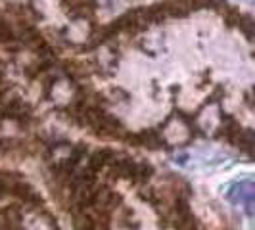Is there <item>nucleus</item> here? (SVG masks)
<instances>
[{"instance_id": "4", "label": "nucleus", "mask_w": 255, "mask_h": 230, "mask_svg": "<svg viewBox=\"0 0 255 230\" xmlns=\"http://www.w3.org/2000/svg\"><path fill=\"white\" fill-rule=\"evenodd\" d=\"M13 38V33L10 25L8 23H4V21H0V40H12Z\"/></svg>"}, {"instance_id": "3", "label": "nucleus", "mask_w": 255, "mask_h": 230, "mask_svg": "<svg viewBox=\"0 0 255 230\" xmlns=\"http://www.w3.org/2000/svg\"><path fill=\"white\" fill-rule=\"evenodd\" d=\"M110 161H114V152L112 150H98V152L92 153L90 157V171H98L102 169L104 165H108Z\"/></svg>"}, {"instance_id": "5", "label": "nucleus", "mask_w": 255, "mask_h": 230, "mask_svg": "<svg viewBox=\"0 0 255 230\" xmlns=\"http://www.w3.org/2000/svg\"><path fill=\"white\" fill-rule=\"evenodd\" d=\"M2 229H4V225H0V230H2Z\"/></svg>"}, {"instance_id": "2", "label": "nucleus", "mask_w": 255, "mask_h": 230, "mask_svg": "<svg viewBox=\"0 0 255 230\" xmlns=\"http://www.w3.org/2000/svg\"><path fill=\"white\" fill-rule=\"evenodd\" d=\"M2 219H4V223L12 230H17L21 227V209L15 207V205H8L2 211Z\"/></svg>"}, {"instance_id": "1", "label": "nucleus", "mask_w": 255, "mask_h": 230, "mask_svg": "<svg viewBox=\"0 0 255 230\" xmlns=\"http://www.w3.org/2000/svg\"><path fill=\"white\" fill-rule=\"evenodd\" d=\"M227 196H229V200L232 202V204H244L246 205L248 215H252V213H254V186H252V182H250V180H242V182L234 184V186H232V190H230Z\"/></svg>"}]
</instances>
